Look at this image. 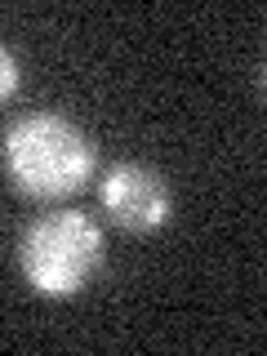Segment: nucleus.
Wrapping results in <instances>:
<instances>
[{
    "instance_id": "obj_1",
    "label": "nucleus",
    "mask_w": 267,
    "mask_h": 356,
    "mask_svg": "<svg viewBox=\"0 0 267 356\" xmlns=\"http://www.w3.org/2000/svg\"><path fill=\"white\" fill-rule=\"evenodd\" d=\"M5 174L18 192L36 200H63L94 178V143L76 120L58 111H27L5 129L0 143Z\"/></svg>"
},
{
    "instance_id": "obj_2",
    "label": "nucleus",
    "mask_w": 267,
    "mask_h": 356,
    "mask_svg": "<svg viewBox=\"0 0 267 356\" xmlns=\"http://www.w3.org/2000/svg\"><path fill=\"white\" fill-rule=\"evenodd\" d=\"M18 267L36 294L72 298L103 267V227L81 209L40 214L18 241Z\"/></svg>"
},
{
    "instance_id": "obj_3",
    "label": "nucleus",
    "mask_w": 267,
    "mask_h": 356,
    "mask_svg": "<svg viewBox=\"0 0 267 356\" xmlns=\"http://www.w3.org/2000/svg\"><path fill=\"white\" fill-rule=\"evenodd\" d=\"M98 200H103L107 218L125 232H156L170 222L174 196L170 183L143 161H116L98 183Z\"/></svg>"
},
{
    "instance_id": "obj_4",
    "label": "nucleus",
    "mask_w": 267,
    "mask_h": 356,
    "mask_svg": "<svg viewBox=\"0 0 267 356\" xmlns=\"http://www.w3.org/2000/svg\"><path fill=\"white\" fill-rule=\"evenodd\" d=\"M14 89H18V58L0 44V103L14 98Z\"/></svg>"
}]
</instances>
